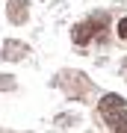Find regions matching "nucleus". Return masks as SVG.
<instances>
[{
  "mask_svg": "<svg viewBox=\"0 0 127 133\" xmlns=\"http://www.w3.org/2000/svg\"><path fill=\"white\" fill-rule=\"evenodd\" d=\"M106 30H109V12H95V15H89V18L83 21V24H77L71 30V36H74L77 44H89L92 38L104 36Z\"/></svg>",
  "mask_w": 127,
  "mask_h": 133,
  "instance_id": "f03ea898",
  "label": "nucleus"
},
{
  "mask_svg": "<svg viewBox=\"0 0 127 133\" xmlns=\"http://www.w3.org/2000/svg\"><path fill=\"white\" fill-rule=\"evenodd\" d=\"M12 86V77H0V89H9Z\"/></svg>",
  "mask_w": 127,
  "mask_h": 133,
  "instance_id": "39448f33",
  "label": "nucleus"
},
{
  "mask_svg": "<svg viewBox=\"0 0 127 133\" xmlns=\"http://www.w3.org/2000/svg\"><path fill=\"white\" fill-rule=\"evenodd\" d=\"M101 115L109 124V130L127 133V101L121 95H104L101 98Z\"/></svg>",
  "mask_w": 127,
  "mask_h": 133,
  "instance_id": "f257e3e1",
  "label": "nucleus"
},
{
  "mask_svg": "<svg viewBox=\"0 0 127 133\" xmlns=\"http://www.w3.org/2000/svg\"><path fill=\"white\" fill-rule=\"evenodd\" d=\"M27 9H30L27 0H12L9 3V21L12 24H24L27 21Z\"/></svg>",
  "mask_w": 127,
  "mask_h": 133,
  "instance_id": "7ed1b4c3",
  "label": "nucleus"
},
{
  "mask_svg": "<svg viewBox=\"0 0 127 133\" xmlns=\"http://www.w3.org/2000/svg\"><path fill=\"white\" fill-rule=\"evenodd\" d=\"M118 36L127 42V18H121V21H118Z\"/></svg>",
  "mask_w": 127,
  "mask_h": 133,
  "instance_id": "20e7f679",
  "label": "nucleus"
}]
</instances>
